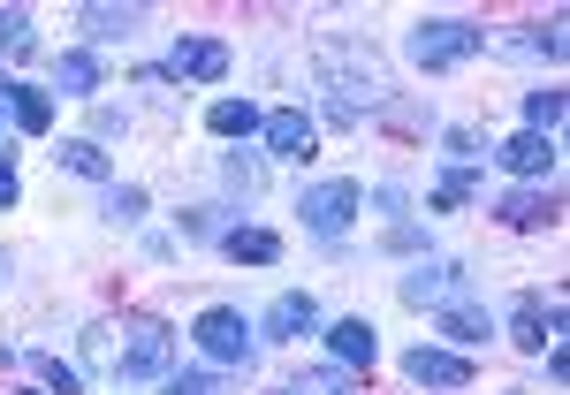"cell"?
I'll use <instances>...</instances> for the list:
<instances>
[{"label":"cell","instance_id":"6da1fadb","mask_svg":"<svg viewBox=\"0 0 570 395\" xmlns=\"http://www.w3.org/2000/svg\"><path fill=\"white\" fill-rule=\"evenodd\" d=\"M320 91H327L320 99V122H335V130H357L365 115H381L395 99L389 61L357 39H320Z\"/></svg>","mask_w":570,"mask_h":395},{"label":"cell","instance_id":"7a4b0ae2","mask_svg":"<svg viewBox=\"0 0 570 395\" xmlns=\"http://www.w3.org/2000/svg\"><path fill=\"white\" fill-rule=\"evenodd\" d=\"M168 365H176V327L168 319H122L115 327V350H107L115 381H168Z\"/></svg>","mask_w":570,"mask_h":395},{"label":"cell","instance_id":"3957f363","mask_svg":"<svg viewBox=\"0 0 570 395\" xmlns=\"http://www.w3.org/2000/svg\"><path fill=\"white\" fill-rule=\"evenodd\" d=\"M487 53V31L480 23H464V16H426V23H411V61L441 77V69H464V61H480Z\"/></svg>","mask_w":570,"mask_h":395},{"label":"cell","instance_id":"277c9868","mask_svg":"<svg viewBox=\"0 0 570 395\" xmlns=\"http://www.w3.org/2000/svg\"><path fill=\"white\" fill-rule=\"evenodd\" d=\"M297 214H305L312 236H327V244H335V236L365 214V190H357V182H312L305 198H297Z\"/></svg>","mask_w":570,"mask_h":395},{"label":"cell","instance_id":"5b68a950","mask_svg":"<svg viewBox=\"0 0 570 395\" xmlns=\"http://www.w3.org/2000/svg\"><path fill=\"white\" fill-rule=\"evenodd\" d=\"M403 305H434V312H449V305H472V274L456 259H434V266H411L403 274Z\"/></svg>","mask_w":570,"mask_h":395},{"label":"cell","instance_id":"8992f818","mask_svg":"<svg viewBox=\"0 0 570 395\" xmlns=\"http://www.w3.org/2000/svg\"><path fill=\"white\" fill-rule=\"evenodd\" d=\"M198 350L214 357V365H252V327H244V312H228V305H214V312H198Z\"/></svg>","mask_w":570,"mask_h":395},{"label":"cell","instance_id":"52a82bcc","mask_svg":"<svg viewBox=\"0 0 570 395\" xmlns=\"http://www.w3.org/2000/svg\"><path fill=\"white\" fill-rule=\"evenodd\" d=\"M510 343L518 350H556L563 343V297H518V312H510Z\"/></svg>","mask_w":570,"mask_h":395},{"label":"cell","instance_id":"ba28073f","mask_svg":"<svg viewBox=\"0 0 570 395\" xmlns=\"http://www.w3.org/2000/svg\"><path fill=\"white\" fill-rule=\"evenodd\" d=\"M236 69V53L220 39H176V53H168V85H220Z\"/></svg>","mask_w":570,"mask_h":395},{"label":"cell","instance_id":"9c48e42d","mask_svg":"<svg viewBox=\"0 0 570 395\" xmlns=\"http://www.w3.org/2000/svg\"><path fill=\"white\" fill-rule=\"evenodd\" d=\"M403 373H411L419 388H441V395H464L472 381H480V373H472V357H464V350H426V343H419V350L403 357Z\"/></svg>","mask_w":570,"mask_h":395},{"label":"cell","instance_id":"30bf717a","mask_svg":"<svg viewBox=\"0 0 570 395\" xmlns=\"http://www.w3.org/2000/svg\"><path fill=\"white\" fill-rule=\"evenodd\" d=\"M259 335H274V343H305V335H320V297H305V289L274 297L266 319H259Z\"/></svg>","mask_w":570,"mask_h":395},{"label":"cell","instance_id":"8fae6325","mask_svg":"<svg viewBox=\"0 0 570 395\" xmlns=\"http://www.w3.org/2000/svg\"><path fill=\"white\" fill-rule=\"evenodd\" d=\"M312 137H320V122H312L305 107H274L266 115V152L274 160H312Z\"/></svg>","mask_w":570,"mask_h":395},{"label":"cell","instance_id":"7c38bea8","mask_svg":"<svg viewBox=\"0 0 570 395\" xmlns=\"http://www.w3.org/2000/svg\"><path fill=\"white\" fill-rule=\"evenodd\" d=\"M494 220H502V228H556V220H563V206H556V190L525 182V190L494 198Z\"/></svg>","mask_w":570,"mask_h":395},{"label":"cell","instance_id":"4fadbf2b","mask_svg":"<svg viewBox=\"0 0 570 395\" xmlns=\"http://www.w3.org/2000/svg\"><path fill=\"white\" fill-rule=\"evenodd\" d=\"M487 160H502L510 176L540 182V176H556V137H532V130H518V137H510V145H494Z\"/></svg>","mask_w":570,"mask_h":395},{"label":"cell","instance_id":"5bb4252c","mask_svg":"<svg viewBox=\"0 0 570 395\" xmlns=\"http://www.w3.org/2000/svg\"><path fill=\"white\" fill-rule=\"evenodd\" d=\"M494 53H510V61H563V23H518L510 39H487Z\"/></svg>","mask_w":570,"mask_h":395},{"label":"cell","instance_id":"9a60e30c","mask_svg":"<svg viewBox=\"0 0 570 395\" xmlns=\"http://www.w3.org/2000/svg\"><path fill=\"white\" fill-rule=\"evenodd\" d=\"M220 251L236 266H274L282 259V236L274 228H220Z\"/></svg>","mask_w":570,"mask_h":395},{"label":"cell","instance_id":"2e32d148","mask_svg":"<svg viewBox=\"0 0 570 395\" xmlns=\"http://www.w3.org/2000/svg\"><path fill=\"white\" fill-rule=\"evenodd\" d=\"M327 350L343 357V365H365V373H373V357H381V343H373V319H335V327H327Z\"/></svg>","mask_w":570,"mask_h":395},{"label":"cell","instance_id":"e0dca14e","mask_svg":"<svg viewBox=\"0 0 570 395\" xmlns=\"http://www.w3.org/2000/svg\"><path fill=\"white\" fill-rule=\"evenodd\" d=\"M99 77H107V69H99V53H85V46L53 61V85H61V99H91V91H99Z\"/></svg>","mask_w":570,"mask_h":395},{"label":"cell","instance_id":"ac0fdd59","mask_svg":"<svg viewBox=\"0 0 570 395\" xmlns=\"http://www.w3.org/2000/svg\"><path fill=\"white\" fill-rule=\"evenodd\" d=\"M0 107L16 115V130H23V137H46V130H53V99H46V91H31V85H8V99H0Z\"/></svg>","mask_w":570,"mask_h":395},{"label":"cell","instance_id":"d6986e66","mask_svg":"<svg viewBox=\"0 0 570 395\" xmlns=\"http://www.w3.org/2000/svg\"><path fill=\"white\" fill-rule=\"evenodd\" d=\"M206 130L214 137H252V130H266V115L252 99H214V107H206Z\"/></svg>","mask_w":570,"mask_h":395},{"label":"cell","instance_id":"ffe728a7","mask_svg":"<svg viewBox=\"0 0 570 395\" xmlns=\"http://www.w3.org/2000/svg\"><path fill=\"white\" fill-rule=\"evenodd\" d=\"M137 23H145V8H107V0H91V8H85V31H91V39H99V46L130 39Z\"/></svg>","mask_w":570,"mask_h":395},{"label":"cell","instance_id":"44dd1931","mask_svg":"<svg viewBox=\"0 0 570 395\" xmlns=\"http://www.w3.org/2000/svg\"><path fill=\"white\" fill-rule=\"evenodd\" d=\"M441 335H449L456 350H480L487 335H494V319H487L480 305H449V312H441Z\"/></svg>","mask_w":570,"mask_h":395},{"label":"cell","instance_id":"7402d4cb","mask_svg":"<svg viewBox=\"0 0 570 395\" xmlns=\"http://www.w3.org/2000/svg\"><path fill=\"white\" fill-rule=\"evenodd\" d=\"M61 176H85V182H107V152H99V137H61Z\"/></svg>","mask_w":570,"mask_h":395},{"label":"cell","instance_id":"603a6c76","mask_svg":"<svg viewBox=\"0 0 570 395\" xmlns=\"http://www.w3.org/2000/svg\"><path fill=\"white\" fill-rule=\"evenodd\" d=\"M563 115H570V99L556 85H548V91H525V130L532 137H556V130H563Z\"/></svg>","mask_w":570,"mask_h":395},{"label":"cell","instance_id":"cb8c5ba5","mask_svg":"<svg viewBox=\"0 0 570 395\" xmlns=\"http://www.w3.org/2000/svg\"><path fill=\"white\" fill-rule=\"evenodd\" d=\"M472 190H480V168H449L426 206H434V214H456V206H472Z\"/></svg>","mask_w":570,"mask_h":395},{"label":"cell","instance_id":"d4e9b609","mask_svg":"<svg viewBox=\"0 0 570 395\" xmlns=\"http://www.w3.org/2000/svg\"><path fill=\"white\" fill-rule=\"evenodd\" d=\"M99 214L115 220V228H137V220H145V190H137V182H115V190H107V206H99Z\"/></svg>","mask_w":570,"mask_h":395},{"label":"cell","instance_id":"484cf974","mask_svg":"<svg viewBox=\"0 0 570 395\" xmlns=\"http://www.w3.org/2000/svg\"><path fill=\"white\" fill-rule=\"evenodd\" d=\"M0 53H8V61L31 53V16H23V8H0Z\"/></svg>","mask_w":570,"mask_h":395},{"label":"cell","instance_id":"4316f807","mask_svg":"<svg viewBox=\"0 0 570 395\" xmlns=\"http://www.w3.org/2000/svg\"><path fill=\"white\" fill-rule=\"evenodd\" d=\"M441 145H449V168H480V160H487L472 130H441Z\"/></svg>","mask_w":570,"mask_h":395},{"label":"cell","instance_id":"83f0119b","mask_svg":"<svg viewBox=\"0 0 570 395\" xmlns=\"http://www.w3.org/2000/svg\"><path fill=\"white\" fill-rule=\"evenodd\" d=\"M39 381H46V395H85L77 365H61V357H46V365H39Z\"/></svg>","mask_w":570,"mask_h":395},{"label":"cell","instance_id":"f1b7e54d","mask_svg":"<svg viewBox=\"0 0 570 395\" xmlns=\"http://www.w3.org/2000/svg\"><path fill=\"white\" fill-rule=\"evenodd\" d=\"M259 182H266L259 160H228V190H236V198H259Z\"/></svg>","mask_w":570,"mask_h":395},{"label":"cell","instance_id":"f546056e","mask_svg":"<svg viewBox=\"0 0 570 395\" xmlns=\"http://www.w3.org/2000/svg\"><path fill=\"white\" fill-rule=\"evenodd\" d=\"M16 198H23V182H16V145L0 137V214H8Z\"/></svg>","mask_w":570,"mask_h":395},{"label":"cell","instance_id":"4dcf8cb0","mask_svg":"<svg viewBox=\"0 0 570 395\" xmlns=\"http://www.w3.org/2000/svg\"><path fill=\"white\" fill-rule=\"evenodd\" d=\"M107 350H115V319H99V327H85V357L107 373Z\"/></svg>","mask_w":570,"mask_h":395},{"label":"cell","instance_id":"1f68e13d","mask_svg":"<svg viewBox=\"0 0 570 395\" xmlns=\"http://www.w3.org/2000/svg\"><path fill=\"white\" fill-rule=\"evenodd\" d=\"M160 395H220V388H214V373H168Z\"/></svg>","mask_w":570,"mask_h":395},{"label":"cell","instance_id":"d6a6232c","mask_svg":"<svg viewBox=\"0 0 570 395\" xmlns=\"http://www.w3.org/2000/svg\"><path fill=\"white\" fill-rule=\"evenodd\" d=\"M183 236H220V206H198V214H183Z\"/></svg>","mask_w":570,"mask_h":395},{"label":"cell","instance_id":"836d02e7","mask_svg":"<svg viewBox=\"0 0 570 395\" xmlns=\"http://www.w3.org/2000/svg\"><path fill=\"white\" fill-rule=\"evenodd\" d=\"M365 206H373V214H403V206H411V198H403V190H395V182H381V190H373V198H365Z\"/></svg>","mask_w":570,"mask_h":395},{"label":"cell","instance_id":"e575fe53","mask_svg":"<svg viewBox=\"0 0 570 395\" xmlns=\"http://www.w3.org/2000/svg\"><path fill=\"white\" fill-rule=\"evenodd\" d=\"M419 244H426V236H419L411 220H395V228H389V251H419Z\"/></svg>","mask_w":570,"mask_h":395},{"label":"cell","instance_id":"d590c367","mask_svg":"<svg viewBox=\"0 0 570 395\" xmlns=\"http://www.w3.org/2000/svg\"><path fill=\"white\" fill-rule=\"evenodd\" d=\"M540 357H548V381L563 388V381H570V350H563V343H556V350H540Z\"/></svg>","mask_w":570,"mask_h":395},{"label":"cell","instance_id":"8d00e7d4","mask_svg":"<svg viewBox=\"0 0 570 395\" xmlns=\"http://www.w3.org/2000/svg\"><path fill=\"white\" fill-rule=\"evenodd\" d=\"M0 282H8V251H0Z\"/></svg>","mask_w":570,"mask_h":395}]
</instances>
